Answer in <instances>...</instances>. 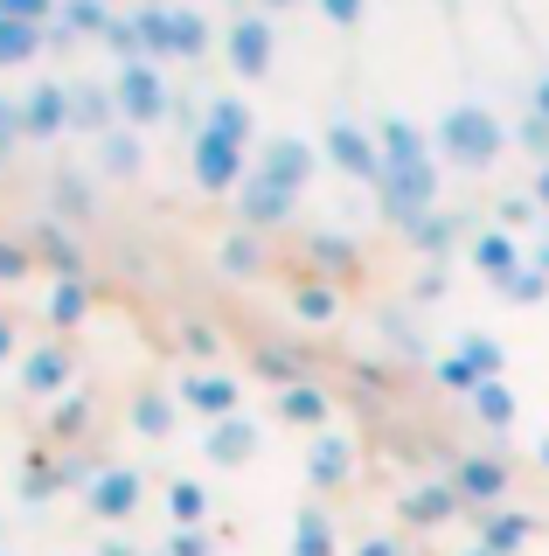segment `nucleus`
<instances>
[{
    "label": "nucleus",
    "mask_w": 549,
    "mask_h": 556,
    "mask_svg": "<svg viewBox=\"0 0 549 556\" xmlns=\"http://www.w3.org/2000/svg\"><path fill=\"white\" fill-rule=\"evenodd\" d=\"M445 147H459L467 161H494V147H501V126H494L487 112H452V118H445Z\"/></svg>",
    "instance_id": "f257e3e1"
},
{
    "label": "nucleus",
    "mask_w": 549,
    "mask_h": 556,
    "mask_svg": "<svg viewBox=\"0 0 549 556\" xmlns=\"http://www.w3.org/2000/svg\"><path fill=\"white\" fill-rule=\"evenodd\" d=\"M230 174H237V139L209 132V139H202V181H209V188H222Z\"/></svg>",
    "instance_id": "f03ea898"
},
{
    "label": "nucleus",
    "mask_w": 549,
    "mask_h": 556,
    "mask_svg": "<svg viewBox=\"0 0 549 556\" xmlns=\"http://www.w3.org/2000/svg\"><path fill=\"white\" fill-rule=\"evenodd\" d=\"M306 174V147H293V139H279V147H271V188H293Z\"/></svg>",
    "instance_id": "7ed1b4c3"
},
{
    "label": "nucleus",
    "mask_w": 549,
    "mask_h": 556,
    "mask_svg": "<svg viewBox=\"0 0 549 556\" xmlns=\"http://www.w3.org/2000/svg\"><path fill=\"white\" fill-rule=\"evenodd\" d=\"M237 63H244V70H265V28H257V22L237 28Z\"/></svg>",
    "instance_id": "20e7f679"
},
{
    "label": "nucleus",
    "mask_w": 549,
    "mask_h": 556,
    "mask_svg": "<svg viewBox=\"0 0 549 556\" xmlns=\"http://www.w3.org/2000/svg\"><path fill=\"white\" fill-rule=\"evenodd\" d=\"M334 153H341V161H348L355 174H369V167H375V161H369V147H362V132H341V126H334Z\"/></svg>",
    "instance_id": "39448f33"
},
{
    "label": "nucleus",
    "mask_w": 549,
    "mask_h": 556,
    "mask_svg": "<svg viewBox=\"0 0 549 556\" xmlns=\"http://www.w3.org/2000/svg\"><path fill=\"white\" fill-rule=\"evenodd\" d=\"M126 98L140 104V118H153V104H161V91H153V77H146V70H126Z\"/></svg>",
    "instance_id": "423d86ee"
},
{
    "label": "nucleus",
    "mask_w": 549,
    "mask_h": 556,
    "mask_svg": "<svg viewBox=\"0 0 549 556\" xmlns=\"http://www.w3.org/2000/svg\"><path fill=\"white\" fill-rule=\"evenodd\" d=\"M480 265H487V271H514V243L508 237H487V243H480Z\"/></svg>",
    "instance_id": "0eeeda50"
},
{
    "label": "nucleus",
    "mask_w": 549,
    "mask_h": 556,
    "mask_svg": "<svg viewBox=\"0 0 549 556\" xmlns=\"http://www.w3.org/2000/svg\"><path fill=\"white\" fill-rule=\"evenodd\" d=\"M28 42H36V35H28V28H0V63L28 56Z\"/></svg>",
    "instance_id": "6e6552de"
},
{
    "label": "nucleus",
    "mask_w": 549,
    "mask_h": 556,
    "mask_svg": "<svg viewBox=\"0 0 549 556\" xmlns=\"http://www.w3.org/2000/svg\"><path fill=\"white\" fill-rule=\"evenodd\" d=\"M328 14H334V22H355V14H362V0H328Z\"/></svg>",
    "instance_id": "1a4fd4ad"
},
{
    "label": "nucleus",
    "mask_w": 549,
    "mask_h": 556,
    "mask_svg": "<svg viewBox=\"0 0 549 556\" xmlns=\"http://www.w3.org/2000/svg\"><path fill=\"white\" fill-rule=\"evenodd\" d=\"M8 8L14 14H42V0H0V14H8Z\"/></svg>",
    "instance_id": "9d476101"
},
{
    "label": "nucleus",
    "mask_w": 549,
    "mask_h": 556,
    "mask_svg": "<svg viewBox=\"0 0 549 556\" xmlns=\"http://www.w3.org/2000/svg\"><path fill=\"white\" fill-rule=\"evenodd\" d=\"M0 271H22V257H14V251H0Z\"/></svg>",
    "instance_id": "9b49d317"
},
{
    "label": "nucleus",
    "mask_w": 549,
    "mask_h": 556,
    "mask_svg": "<svg viewBox=\"0 0 549 556\" xmlns=\"http://www.w3.org/2000/svg\"><path fill=\"white\" fill-rule=\"evenodd\" d=\"M542 126H549V84H542Z\"/></svg>",
    "instance_id": "f8f14e48"
},
{
    "label": "nucleus",
    "mask_w": 549,
    "mask_h": 556,
    "mask_svg": "<svg viewBox=\"0 0 549 556\" xmlns=\"http://www.w3.org/2000/svg\"><path fill=\"white\" fill-rule=\"evenodd\" d=\"M542 195H549V174H542Z\"/></svg>",
    "instance_id": "ddd939ff"
},
{
    "label": "nucleus",
    "mask_w": 549,
    "mask_h": 556,
    "mask_svg": "<svg viewBox=\"0 0 549 556\" xmlns=\"http://www.w3.org/2000/svg\"><path fill=\"white\" fill-rule=\"evenodd\" d=\"M271 8H285V0H271Z\"/></svg>",
    "instance_id": "4468645a"
}]
</instances>
